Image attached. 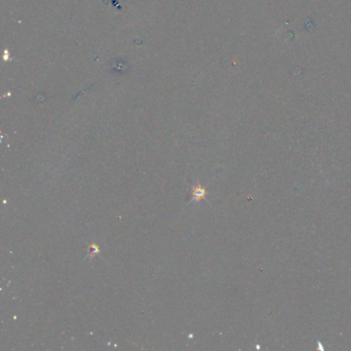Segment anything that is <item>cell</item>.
Returning a JSON list of instances; mask_svg holds the SVG:
<instances>
[{"instance_id": "obj_1", "label": "cell", "mask_w": 351, "mask_h": 351, "mask_svg": "<svg viewBox=\"0 0 351 351\" xmlns=\"http://www.w3.org/2000/svg\"><path fill=\"white\" fill-rule=\"evenodd\" d=\"M205 196H206V191H205L202 187L198 186V187H196V188L193 190V198H194V200H196L197 202H199V201H201L202 199H204Z\"/></svg>"}]
</instances>
